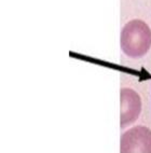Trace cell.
<instances>
[{
    "label": "cell",
    "instance_id": "6da1fadb",
    "mask_svg": "<svg viewBox=\"0 0 151 153\" xmlns=\"http://www.w3.org/2000/svg\"><path fill=\"white\" fill-rule=\"evenodd\" d=\"M151 48V29L141 19H132L121 31V49L126 56L139 58Z\"/></svg>",
    "mask_w": 151,
    "mask_h": 153
},
{
    "label": "cell",
    "instance_id": "7a4b0ae2",
    "mask_svg": "<svg viewBox=\"0 0 151 153\" xmlns=\"http://www.w3.org/2000/svg\"><path fill=\"white\" fill-rule=\"evenodd\" d=\"M121 153H151V131L136 126L122 136Z\"/></svg>",
    "mask_w": 151,
    "mask_h": 153
},
{
    "label": "cell",
    "instance_id": "3957f363",
    "mask_svg": "<svg viewBox=\"0 0 151 153\" xmlns=\"http://www.w3.org/2000/svg\"><path fill=\"white\" fill-rule=\"evenodd\" d=\"M141 102L140 97L131 88L121 90V126L133 123L140 113Z\"/></svg>",
    "mask_w": 151,
    "mask_h": 153
}]
</instances>
